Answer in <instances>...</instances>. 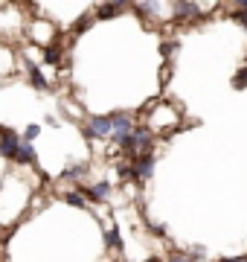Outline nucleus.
<instances>
[{
	"mask_svg": "<svg viewBox=\"0 0 247 262\" xmlns=\"http://www.w3.org/2000/svg\"><path fill=\"white\" fill-rule=\"evenodd\" d=\"M87 195L93 198V201H105V198L111 195V184H108V181H99V184H93V187H90V192H87Z\"/></svg>",
	"mask_w": 247,
	"mask_h": 262,
	"instance_id": "obj_7",
	"label": "nucleus"
},
{
	"mask_svg": "<svg viewBox=\"0 0 247 262\" xmlns=\"http://www.w3.org/2000/svg\"><path fill=\"white\" fill-rule=\"evenodd\" d=\"M38 134H41V125H27V131H23V143H32Z\"/></svg>",
	"mask_w": 247,
	"mask_h": 262,
	"instance_id": "obj_14",
	"label": "nucleus"
},
{
	"mask_svg": "<svg viewBox=\"0 0 247 262\" xmlns=\"http://www.w3.org/2000/svg\"><path fill=\"white\" fill-rule=\"evenodd\" d=\"M169 262H195V256L192 253H181V251H175L169 256Z\"/></svg>",
	"mask_w": 247,
	"mask_h": 262,
	"instance_id": "obj_15",
	"label": "nucleus"
},
{
	"mask_svg": "<svg viewBox=\"0 0 247 262\" xmlns=\"http://www.w3.org/2000/svg\"><path fill=\"white\" fill-rule=\"evenodd\" d=\"M145 262H160V259H145Z\"/></svg>",
	"mask_w": 247,
	"mask_h": 262,
	"instance_id": "obj_19",
	"label": "nucleus"
},
{
	"mask_svg": "<svg viewBox=\"0 0 247 262\" xmlns=\"http://www.w3.org/2000/svg\"><path fill=\"white\" fill-rule=\"evenodd\" d=\"M85 175H87V163H73L70 169L61 172V178H67V181H82Z\"/></svg>",
	"mask_w": 247,
	"mask_h": 262,
	"instance_id": "obj_6",
	"label": "nucleus"
},
{
	"mask_svg": "<svg viewBox=\"0 0 247 262\" xmlns=\"http://www.w3.org/2000/svg\"><path fill=\"white\" fill-rule=\"evenodd\" d=\"M85 137L87 140H93V137H114V122H111V117L93 114L85 125Z\"/></svg>",
	"mask_w": 247,
	"mask_h": 262,
	"instance_id": "obj_2",
	"label": "nucleus"
},
{
	"mask_svg": "<svg viewBox=\"0 0 247 262\" xmlns=\"http://www.w3.org/2000/svg\"><path fill=\"white\" fill-rule=\"evenodd\" d=\"M20 146H23V137L18 131H9V128H0V158L6 160H15L18 158Z\"/></svg>",
	"mask_w": 247,
	"mask_h": 262,
	"instance_id": "obj_3",
	"label": "nucleus"
},
{
	"mask_svg": "<svg viewBox=\"0 0 247 262\" xmlns=\"http://www.w3.org/2000/svg\"><path fill=\"white\" fill-rule=\"evenodd\" d=\"M27 67H29V82L35 84L38 91H44V88H47V79L41 76V70H38V67H32V64H27Z\"/></svg>",
	"mask_w": 247,
	"mask_h": 262,
	"instance_id": "obj_8",
	"label": "nucleus"
},
{
	"mask_svg": "<svg viewBox=\"0 0 247 262\" xmlns=\"http://www.w3.org/2000/svg\"><path fill=\"white\" fill-rule=\"evenodd\" d=\"M154 172V155L149 151V155H140V158L134 160V166L125 172V175H131L134 181H149Z\"/></svg>",
	"mask_w": 247,
	"mask_h": 262,
	"instance_id": "obj_4",
	"label": "nucleus"
},
{
	"mask_svg": "<svg viewBox=\"0 0 247 262\" xmlns=\"http://www.w3.org/2000/svg\"><path fill=\"white\" fill-rule=\"evenodd\" d=\"M244 67H247V61H244Z\"/></svg>",
	"mask_w": 247,
	"mask_h": 262,
	"instance_id": "obj_20",
	"label": "nucleus"
},
{
	"mask_svg": "<svg viewBox=\"0 0 247 262\" xmlns=\"http://www.w3.org/2000/svg\"><path fill=\"white\" fill-rule=\"evenodd\" d=\"M154 146V137H152V128H145V125H137V128L131 131V137H128V143H125L122 149L128 151H137V158L140 155H149Z\"/></svg>",
	"mask_w": 247,
	"mask_h": 262,
	"instance_id": "obj_1",
	"label": "nucleus"
},
{
	"mask_svg": "<svg viewBox=\"0 0 247 262\" xmlns=\"http://www.w3.org/2000/svg\"><path fill=\"white\" fill-rule=\"evenodd\" d=\"M105 242L111 245L114 251H119V248H122V242H119V233H116V230H108V233H105Z\"/></svg>",
	"mask_w": 247,
	"mask_h": 262,
	"instance_id": "obj_13",
	"label": "nucleus"
},
{
	"mask_svg": "<svg viewBox=\"0 0 247 262\" xmlns=\"http://www.w3.org/2000/svg\"><path fill=\"white\" fill-rule=\"evenodd\" d=\"M233 84H236V88H244V84H247V67L236 73V79H233Z\"/></svg>",
	"mask_w": 247,
	"mask_h": 262,
	"instance_id": "obj_16",
	"label": "nucleus"
},
{
	"mask_svg": "<svg viewBox=\"0 0 247 262\" xmlns=\"http://www.w3.org/2000/svg\"><path fill=\"white\" fill-rule=\"evenodd\" d=\"M171 12H175L178 20H186V18H195L201 12V6L198 3H183V0H178V3H171Z\"/></svg>",
	"mask_w": 247,
	"mask_h": 262,
	"instance_id": "obj_5",
	"label": "nucleus"
},
{
	"mask_svg": "<svg viewBox=\"0 0 247 262\" xmlns=\"http://www.w3.org/2000/svg\"><path fill=\"white\" fill-rule=\"evenodd\" d=\"M0 187H3V184H0Z\"/></svg>",
	"mask_w": 247,
	"mask_h": 262,
	"instance_id": "obj_21",
	"label": "nucleus"
},
{
	"mask_svg": "<svg viewBox=\"0 0 247 262\" xmlns=\"http://www.w3.org/2000/svg\"><path fill=\"white\" fill-rule=\"evenodd\" d=\"M67 204H73V207H87V198L85 192H67Z\"/></svg>",
	"mask_w": 247,
	"mask_h": 262,
	"instance_id": "obj_10",
	"label": "nucleus"
},
{
	"mask_svg": "<svg viewBox=\"0 0 247 262\" xmlns=\"http://www.w3.org/2000/svg\"><path fill=\"white\" fill-rule=\"evenodd\" d=\"M236 18H238V20H241V24L247 27V3L241 6V9H238V15H236Z\"/></svg>",
	"mask_w": 247,
	"mask_h": 262,
	"instance_id": "obj_17",
	"label": "nucleus"
},
{
	"mask_svg": "<svg viewBox=\"0 0 247 262\" xmlns=\"http://www.w3.org/2000/svg\"><path fill=\"white\" fill-rule=\"evenodd\" d=\"M119 9H125L122 3H111V6H102V9H99V18H114V12H119Z\"/></svg>",
	"mask_w": 247,
	"mask_h": 262,
	"instance_id": "obj_12",
	"label": "nucleus"
},
{
	"mask_svg": "<svg viewBox=\"0 0 247 262\" xmlns=\"http://www.w3.org/2000/svg\"><path fill=\"white\" fill-rule=\"evenodd\" d=\"M218 262H247V256H230V259H218Z\"/></svg>",
	"mask_w": 247,
	"mask_h": 262,
	"instance_id": "obj_18",
	"label": "nucleus"
},
{
	"mask_svg": "<svg viewBox=\"0 0 247 262\" xmlns=\"http://www.w3.org/2000/svg\"><path fill=\"white\" fill-rule=\"evenodd\" d=\"M58 58H61V50H58V44L53 41V44L47 47V61L50 64H58Z\"/></svg>",
	"mask_w": 247,
	"mask_h": 262,
	"instance_id": "obj_11",
	"label": "nucleus"
},
{
	"mask_svg": "<svg viewBox=\"0 0 247 262\" xmlns=\"http://www.w3.org/2000/svg\"><path fill=\"white\" fill-rule=\"evenodd\" d=\"M15 160H18V163H32V160H35V155H32V146H29V143H23Z\"/></svg>",
	"mask_w": 247,
	"mask_h": 262,
	"instance_id": "obj_9",
	"label": "nucleus"
}]
</instances>
